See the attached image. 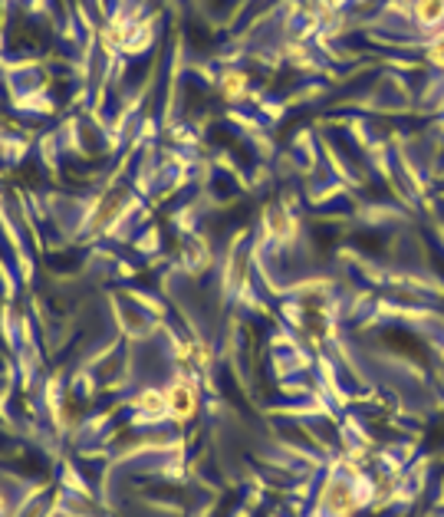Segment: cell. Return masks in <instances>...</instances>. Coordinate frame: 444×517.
<instances>
[{
	"label": "cell",
	"mask_w": 444,
	"mask_h": 517,
	"mask_svg": "<svg viewBox=\"0 0 444 517\" xmlns=\"http://www.w3.org/2000/svg\"><path fill=\"white\" fill-rule=\"evenodd\" d=\"M207 363H211V349H207L205 340H184L178 346V366H182L184 376L207 369Z\"/></svg>",
	"instance_id": "obj_5"
},
{
	"label": "cell",
	"mask_w": 444,
	"mask_h": 517,
	"mask_svg": "<svg viewBox=\"0 0 444 517\" xmlns=\"http://www.w3.org/2000/svg\"><path fill=\"white\" fill-rule=\"evenodd\" d=\"M359 472H333L323 481L319 495H316V511L313 517H352L359 507L366 505L362 488L356 485Z\"/></svg>",
	"instance_id": "obj_1"
},
{
	"label": "cell",
	"mask_w": 444,
	"mask_h": 517,
	"mask_svg": "<svg viewBox=\"0 0 444 517\" xmlns=\"http://www.w3.org/2000/svg\"><path fill=\"white\" fill-rule=\"evenodd\" d=\"M132 412L141 415V422H158V419H168V396L165 389H141L132 396Z\"/></svg>",
	"instance_id": "obj_3"
},
{
	"label": "cell",
	"mask_w": 444,
	"mask_h": 517,
	"mask_svg": "<svg viewBox=\"0 0 444 517\" xmlns=\"http://www.w3.org/2000/svg\"><path fill=\"white\" fill-rule=\"evenodd\" d=\"M165 396H168V419L178 422V425H182V422H191L198 415V409H201L198 382L191 376H184V373H178V376L168 382Z\"/></svg>",
	"instance_id": "obj_2"
},
{
	"label": "cell",
	"mask_w": 444,
	"mask_h": 517,
	"mask_svg": "<svg viewBox=\"0 0 444 517\" xmlns=\"http://www.w3.org/2000/svg\"><path fill=\"white\" fill-rule=\"evenodd\" d=\"M415 21L422 27H438L444 21V0H415Z\"/></svg>",
	"instance_id": "obj_9"
},
{
	"label": "cell",
	"mask_w": 444,
	"mask_h": 517,
	"mask_svg": "<svg viewBox=\"0 0 444 517\" xmlns=\"http://www.w3.org/2000/svg\"><path fill=\"white\" fill-rule=\"evenodd\" d=\"M132 27L135 23L132 21H109L106 27H102V33H99V44H102V50L106 53H125V46H129V37H132Z\"/></svg>",
	"instance_id": "obj_6"
},
{
	"label": "cell",
	"mask_w": 444,
	"mask_h": 517,
	"mask_svg": "<svg viewBox=\"0 0 444 517\" xmlns=\"http://www.w3.org/2000/svg\"><path fill=\"white\" fill-rule=\"evenodd\" d=\"M122 217H125V194H112V198H106V201L96 208V215L89 221V231H93V234H109Z\"/></svg>",
	"instance_id": "obj_4"
},
{
	"label": "cell",
	"mask_w": 444,
	"mask_h": 517,
	"mask_svg": "<svg viewBox=\"0 0 444 517\" xmlns=\"http://www.w3.org/2000/svg\"><path fill=\"white\" fill-rule=\"evenodd\" d=\"M152 40V27L149 23H135L132 27V37H129V46H125V53H141L145 46Z\"/></svg>",
	"instance_id": "obj_10"
},
{
	"label": "cell",
	"mask_w": 444,
	"mask_h": 517,
	"mask_svg": "<svg viewBox=\"0 0 444 517\" xmlns=\"http://www.w3.org/2000/svg\"><path fill=\"white\" fill-rule=\"evenodd\" d=\"M428 60L434 66H444V33H438L432 44H428Z\"/></svg>",
	"instance_id": "obj_11"
},
{
	"label": "cell",
	"mask_w": 444,
	"mask_h": 517,
	"mask_svg": "<svg viewBox=\"0 0 444 517\" xmlns=\"http://www.w3.org/2000/svg\"><path fill=\"white\" fill-rule=\"evenodd\" d=\"M4 514H7V497L0 495V517H4Z\"/></svg>",
	"instance_id": "obj_12"
},
{
	"label": "cell",
	"mask_w": 444,
	"mask_h": 517,
	"mask_svg": "<svg viewBox=\"0 0 444 517\" xmlns=\"http://www.w3.org/2000/svg\"><path fill=\"white\" fill-rule=\"evenodd\" d=\"M263 231H267L273 241L293 237V234H296V217H293L287 208L273 205V208H267V215H263Z\"/></svg>",
	"instance_id": "obj_7"
},
{
	"label": "cell",
	"mask_w": 444,
	"mask_h": 517,
	"mask_svg": "<svg viewBox=\"0 0 444 517\" xmlns=\"http://www.w3.org/2000/svg\"><path fill=\"white\" fill-rule=\"evenodd\" d=\"M217 93L224 103H240V99L247 96V73H224L221 76V83H217Z\"/></svg>",
	"instance_id": "obj_8"
}]
</instances>
